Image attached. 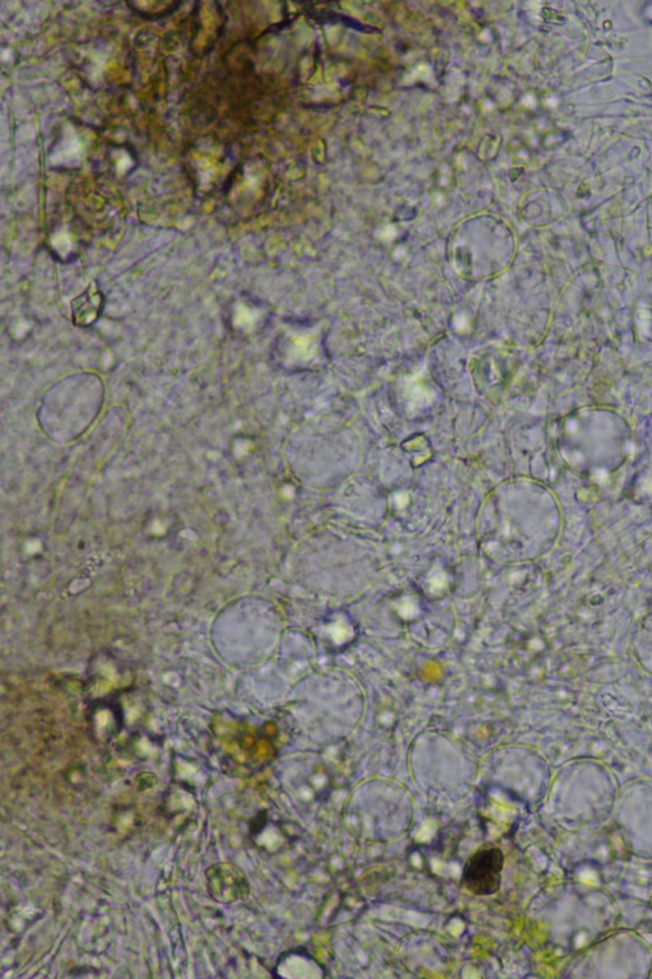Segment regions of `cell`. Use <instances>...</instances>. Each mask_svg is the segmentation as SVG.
<instances>
[{
	"label": "cell",
	"instance_id": "1",
	"mask_svg": "<svg viewBox=\"0 0 652 979\" xmlns=\"http://www.w3.org/2000/svg\"><path fill=\"white\" fill-rule=\"evenodd\" d=\"M504 869V852L497 847H483L465 861L461 886L477 897H491L500 892Z\"/></svg>",
	"mask_w": 652,
	"mask_h": 979
},
{
	"label": "cell",
	"instance_id": "2",
	"mask_svg": "<svg viewBox=\"0 0 652 979\" xmlns=\"http://www.w3.org/2000/svg\"><path fill=\"white\" fill-rule=\"evenodd\" d=\"M206 880L209 895L218 903L232 904L249 897V881L232 863H214L206 872Z\"/></svg>",
	"mask_w": 652,
	"mask_h": 979
},
{
	"label": "cell",
	"instance_id": "3",
	"mask_svg": "<svg viewBox=\"0 0 652 979\" xmlns=\"http://www.w3.org/2000/svg\"><path fill=\"white\" fill-rule=\"evenodd\" d=\"M72 318L78 328L92 327L99 322L105 308V296L96 285L88 289L72 301Z\"/></svg>",
	"mask_w": 652,
	"mask_h": 979
},
{
	"label": "cell",
	"instance_id": "4",
	"mask_svg": "<svg viewBox=\"0 0 652 979\" xmlns=\"http://www.w3.org/2000/svg\"><path fill=\"white\" fill-rule=\"evenodd\" d=\"M194 800L192 793L189 792L188 786L184 783L175 784L170 788L169 793L165 797V802H163V810L167 818L178 820L180 818H186L194 811Z\"/></svg>",
	"mask_w": 652,
	"mask_h": 979
}]
</instances>
